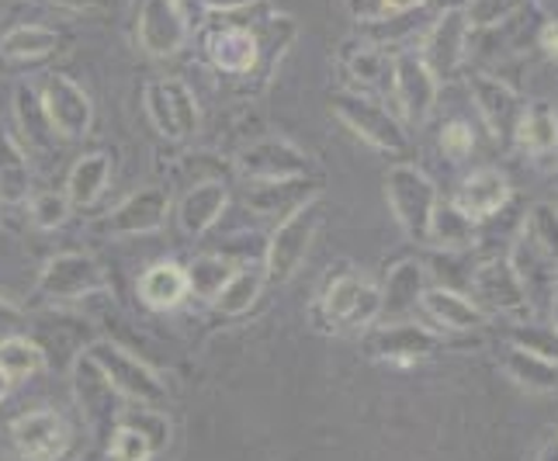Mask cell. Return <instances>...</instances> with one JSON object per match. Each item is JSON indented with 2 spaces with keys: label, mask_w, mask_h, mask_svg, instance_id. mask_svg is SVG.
Segmentation results:
<instances>
[{
  "label": "cell",
  "mask_w": 558,
  "mask_h": 461,
  "mask_svg": "<svg viewBox=\"0 0 558 461\" xmlns=\"http://www.w3.org/2000/svg\"><path fill=\"white\" fill-rule=\"evenodd\" d=\"M98 368L105 372V378L114 386L122 399L136 402V407H149V410H163L167 407V386L163 378L149 368L146 361H140L136 354H129L125 348L111 340H94L84 351Z\"/></svg>",
  "instance_id": "cell-1"
},
{
  "label": "cell",
  "mask_w": 558,
  "mask_h": 461,
  "mask_svg": "<svg viewBox=\"0 0 558 461\" xmlns=\"http://www.w3.org/2000/svg\"><path fill=\"white\" fill-rule=\"evenodd\" d=\"M385 198L402 233L410 240H430V219L437 208V191L430 178L413 163H396L385 178Z\"/></svg>",
  "instance_id": "cell-2"
},
{
  "label": "cell",
  "mask_w": 558,
  "mask_h": 461,
  "mask_svg": "<svg viewBox=\"0 0 558 461\" xmlns=\"http://www.w3.org/2000/svg\"><path fill=\"white\" fill-rule=\"evenodd\" d=\"M319 202H310L299 213H292L288 219L278 222V229L271 233V243H267V257H264V281L284 284L299 271V264L310 254V246L319 233Z\"/></svg>",
  "instance_id": "cell-3"
},
{
  "label": "cell",
  "mask_w": 558,
  "mask_h": 461,
  "mask_svg": "<svg viewBox=\"0 0 558 461\" xmlns=\"http://www.w3.org/2000/svg\"><path fill=\"white\" fill-rule=\"evenodd\" d=\"M73 392H76V407H81L87 430L94 437H111V430L119 427V416H122V396L114 392L105 372L87 354L73 361Z\"/></svg>",
  "instance_id": "cell-4"
},
{
  "label": "cell",
  "mask_w": 558,
  "mask_h": 461,
  "mask_svg": "<svg viewBox=\"0 0 558 461\" xmlns=\"http://www.w3.org/2000/svg\"><path fill=\"white\" fill-rule=\"evenodd\" d=\"M330 108H333L337 119L354 132V136L372 143L375 149H385V153H407L410 149L407 132H402L392 114L381 105H375L372 98H361V94H337V98L330 101Z\"/></svg>",
  "instance_id": "cell-5"
},
{
  "label": "cell",
  "mask_w": 558,
  "mask_h": 461,
  "mask_svg": "<svg viewBox=\"0 0 558 461\" xmlns=\"http://www.w3.org/2000/svg\"><path fill=\"white\" fill-rule=\"evenodd\" d=\"M38 295L43 299H84L108 288L105 267L94 260L90 254H56L46 260L43 275H38Z\"/></svg>",
  "instance_id": "cell-6"
},
{
  "label": "cell",
  "mask_w": 558,
  "mask_h": 461,
  "mask_svg": "<svg viewBox=\"0 0 558 461\" xmlns=\"http://www.w3.org/2000/svg\"><path fill=\"white\" fill-rule=\"evenodd\" d=\"M236 170L250 184H264V181H288V178H305L313 170V160L305 153L288 143V139H257L240 149Z\"/></svg>",
  "instance_id": "cell-7"
},
{
  "label": "cell",
  "mask_w": 558,
  "mask_h": 461,
  "mask_svg": "<svg viewBox=\"0 0 558 461\" xmlns=\"http://www.w3.org/2000/svg\"><path fill=\"white\" fill-rule=\"evenodd\" d=\"M319 310L333 326H361L381 316V292L368 278L343 271L323 288Z\"/></svg>",
  "instance_id": "cell-8"
},
{
  "label": "cell",
  "mask_w": 558,
  "mask_h": 461,
  "mask_svg": "<svg viewBox=\"0 0 558 461\" xmlns=\"http://www.w3.org/2000/svg\"><path fill=\"white\" fill-rule=\"evenodd\" d=\"M43 108L49 114V125L60 139H81L90 132L94 122V105L87 98V90L70 81L63 73H49L43 84Z\"/></svg>",
  "instance_id": "cell-9"
},
{
  "label": "cell",
  "mask_w": 558,
  "mask_h": 461,
  "mask_svg": "<svg viewBox=\"0 0 558 461\" xmlns=\"http://www.w3.org/2000/svg\"><path fill=\"white\" fill-rule=\"evenodd\" d=\"M11 440L25 461H56L70 448V427L52 410H28L11 424Z\"/></svg>",
  "instance_id": "cell-10"
},
{
  "label": "cell",
  "mask_w": 558,
  "mask_h": 461,
  "mask_svg": "<svg viewBox=\"0 0 558 461\" xmlns=\"http://www.w3.org/2000/svg\"><path fill=\"white\" fill-rule=\"evenodd\" d=\"M136 32H140V46L149 56H174L187 43L191 22L178 8V0H143Z\"/></svg>",
  "instance_id": "cell-11"
},
{
  "label": "cell",
  "mask_w": 558,
  "mask_h": 461,
  "mask_svg": "<svg viewBox=\"0 0 558 461\" xmlns=\"http://www.w3.org/2000/svg\"><path fill=\"white\" fill-rule=\"evenodd\" d=\"M170 213V195L163 187H143L136 195H129L114 213L105 219V229L111 236H143L157 233L167 222Z\"/></svg>",
  "instance_id": "cell-12"
},
{
  "label": "cell",
  "mask_w": 558,
  "mask_h": 461,
  "mask_svg": "<svg viewBox=\"0 0 558 461\" xmlns=\"http://www.w3.org/2000/svg\"><path fill=\"white\" fill-rule=\"evenodd\" d=\"M323 184L310 178H288V181H264L246 191V208H254L257 216L288 219L299 208L319 198Z\"/></svg>",
  "instance_id": "cell-13"
},
{
  "label": "cell",
  "mask_w": 558,
  "mask_h": 461,
  "mask_svg": "<svg viewBox=\"0 0 558 461\" xmlns=\"http://www.w3.org/2000/svg\"><path fill=\"white\" fill-rule=\"evenodd\" d=\"M392 94L402 108V114L420 125L423 119L430 114L434 108V94H437V81L430 76V70L423 66L420 56L413 52H402L396 60V81H392Z\"/></svg>",
  "instance_id": "cell-14"
},
{
  "label": "cell",
  "mask_w": 558,
  "mask_h": 461,
  "mask_svg": "<svg viewBox=\"0 0 558 461\" xmlns=\"http://www.w3.org/2000/svg\"><path fill=\"white\" fill-rule=\"evenodd\" d=\"M465 35H469V17L461 11H445V17L434 25L427 38V56H423V66L430 70L434 81L454 76L461 56H465Z\"/></svg>",
  "instance_id": "cell-15"
},
{
  "label": "cell",
  "mask_w": 558,
  "mask_h": 461,
  "mask_svg": "<svg viewBox=\"0 0 558 461\" xmlns=\"http://www.w3.org/2000/svg\"><path fill=\"white\" fill-rule=\"evenodd\" d=\"M208 56L222 73H254L257 70V38L254 28L243 25H219L208 35Z\"/></svg>",
  "instance_id": "cell-16"
},
{
  "label": "cell",
  "mask_w": 558,
  "mask_h": 461,
  "mask_svg": "<svg viewBox=\"0 0 558 461\" xmlns=\"http://www.w3.org/2000/svg\"><path fill=\"white\" fill-rule=\"evenodd\" d=\"M472 90H475V105L483 111L486 125L493 129V136L499 139H513L517 136V122H521V101L513 94L493 81V76H472Z\"/></svg>",
  "instance_id": "cell-17"
},
{
  "label": "cell",
  "mask_w": 558,
  "mask_h": 461,
  "mask_svg": "<svg viewBox=\"0 0 558 461\" xmlns=\"http://www.w3.org/2000/svg\"><path fill=\"white\" fill-rule=\"evenodd\" d=\"M226 202H229V191L222 181H198L178 205L181 229L187 236L208 233V229L219 222V216L226 213Z\"/></svg>",
  "instance_id": "cell-18"
},
{
  "label": "cell",
  "mask_w": 558,
  "mask_h": 461,
  "mask_svg": "<svg viewBox=\"0 0 558 461\" xmlns=\"http://www.w3.org/2000/svg\"><path fill=\"white\" fill-rule=\"evenodd\" d=\"M510 195V187H507V178L499 174V170H478V174H472L465 184L458 187V195H454V208L465 219H486L493 213H499V205L507 202Z\"/></svg>",
  "instance_id": "cell-19"
},
{
  "label": "cell",
  "mask_w": 558,
  "mask_h": 461,
  "mask_svg": "<svg viewBox=\"0 0 558 461\" xmlns=\"http://www.w3.org/2000/svg\"><path fill=\"white\" fill-rule=\"evenodd\" d=\"M437 348V337L430 330H423L416 323H392L381 326V330L372 337V351L378 357H389L399 364H410L416 357H427Z\"/></svg>",
  "instance_id": "cell-20"
},
{
  "label": "cell",
  "mask_w": 558,
  "mask_h": 461,
  "mask_svg": "<svg viewBox=\"0 0 558 461\" xmlns=\"http://www.w3.org/2000/svg\"><path fill=\"white\" fill-rule=\"evenodd\" d=\"M191 295L187 288V271L174 260H160L143 271L140 278V299L149 305V310H174Z\"/></svg>",
  "instance_id": "cell-21"
},
{
  "label": "cell",
  "mask_w": 558,
  "mask_h": 461,
  "mask_svg": "<svg viewBox=\"0 0 558 461\" xmlns=\"http://www.w3.org/2000/svg\"><path fill=\"white\" fill-rule=\"evenodd\" d=\"M111 181V157L108 153H87L73 167L66 178V198L76 208H90L98 205V198L108 191Z\"/></svg>",
  "instance_id": "cell-22"
},
{
  "label": "cell",
  "mask_w": 558,
  "mask_h": 461,
  "mask_svg": "<svg viewBox=\"0 0 558 461\" xmlns=\"http://www.w3.org/2000/svg\"><path fill=\"white\" fill-rule=\"evenodd\" d=\"M420 305L445 330H475V326H483V310L472 305L469 299H461L458 292H451V288H427Z\"/></svg>",
  "instance_id": "cell-23"
},
{
  "label": "cell",
  "mask_w": 558,
  "mask_h": 461,
  "mask_svg": "<svg viewBox=\"0 0 558 461\" xmlns=\"http://www.w3.org/2000/svg\"><path fill=\"white\" fill-rule=\"evenodd\" d=\"M14 119L25 132V153L35 149V153H46L52 143H56V132L49 125V114L43 108V98L28 87V84H17L14 87Z\"/></svg>",
  "instance_id": "cell-24"
},
{
  "label": "cell",
  "mask_w": 558,
  "mask_h": 461,
  "mask_svg": "<svg viewBox=\"0 0 558 461\" xmlns=\"http://www.w3.org/2000/svg\"><path fill=\"white\" fill-rule=\"evenodd\" d=\"M28 153L8 129H0V202L17 205L28 198Z\"/></svg>",
  "instance_id": "cell-25"
},
{
  "label": "cell",
  "mask_w": 558,
  "mask_h": 461,
  "mask_svg": "<svg viewBox=\"0 0 558 461\" xmlns=\"http://www.w3.org/2000/svg\"><path fill=\"white\" fill-rule=\"evenodd\" d=\"M475 292L483 295V302H489L493 310H524V288L517 281L510 264H486L478 267V275L472 278Z\"/></svg>",
  "instance_id": "cell-26"
},
{
  "label": "cell",
  "mask_w": 558,
  "mask_h": 461,
  "mask_svg": "<svg viewBox=\"0 0 558 461\" xmlns=\"http://www.w3.org/2000/svg\"><path fill=\"white\" fill-rule=\"evenodd\" d=\"M420 299H423V267L407 260L389 275V281H385L381 313L392 316V319H402V316H410L416 310Z\"/></svg>",
  "instance_id": "cell-27"
},
{
  "label": "cell",
  "mask_w": 558,
  "mask_h": 461,
  "mask_svg": "<svg viewBox=\"0 0 558 461\" xmlns=\"http://www.w3.org/2000/svg\"><path fill=\"white\" fill-rule=\"evenodd\" d=\"M0 372L11 381H28L46 372V351L25 333H14L0 340Z\"/></svg>",
  "instance_id": "cell-28"
},
{
  "label": "cell",
  "mask_w": 558,
  "mask_h": 461,
  "mask_svg": "<svg viewBox=\"0 0 558 461\" xmlns=\"http://www.w3.org/2000/svg\"><path fill=\"white\" fill-rule=\"evenodd\" d=\"M260 288H264V267H243V271H233V278L222 284V292L211 299V305L222 316H243L254 310Z\"/></svg>",
  "instance_id": "cell-29"
},
{
  "label": "cell",
  "mask_w": 558,
  "mask_h": 461,
  "mask_svg": "<svg viewBox=\"0 0 558 461\" xmlns=\"http://www.w3.org/2000/svg\"><path fill=\"white\" fill-rule=\"evenodd\" d=\"M348 73L368 90H392L396 81V60L378 46H361L348 56Z\"/></svg>",
  "instance_id": "cell-30"
},
{
  "label": "cell",
  "mask_w": 558,
  "mask_h": 461,
  "mask_svg": "<svg viewBox=\"0 0 558 461\" xmlns=\"http://www.w3.org/2000/svg\"><path fill=\"white\" fill-rule=\"evenodd\" d=\"M517 139L531 153H551L558 146V119L545 101H534L521 111L517 122Z\"/></svg>",
  "instance_id": "cell-31"
},
{
  "label": "cell",
  "mask_w": 558,
  "mask_h": 461,
  "mask_svg": "<svg viewBox=\"0 0 558 461\" xmlns=\"http://www.w3.org/2000/svg\"><path fill=\"white\" fill-rule=\"evenodd\" d=\"M56 46H60V35L43 25H17L0 38V52L8 60H43V56L56 52Z\"/></svg>",
  "instance_id": "cell-32"
},
{
  "label": "cell",
  "mask_w": 558,
  "mask_h": 461,
  "mask_svg": "<svg viewBox=\"0 0 558 461\" xmlns=\"http://www.w3.org/2000/svg\"><path fill=\"white\" fill-rule=\"evenodd\" d=\"M295 22L288 14H275V17H267L264 25H257L254 28V38H257V52H260V60H257V66L264 70V73H271L275 70V63L284 56V49H288V43L295 38Z\"/></svg>",
  "instance_id": "cell-33"
},
{
  "label": "cell",
  "mask_w": 558,
  "mask_h": 461,
  "mask_svg": "<svg viewBox=\"0 0 558 461\" xmlns=\"http://www.w3.org/2000/svg\"><path fill=\"white\" fill-rule=\"evenodd\" d=\"M507 372L521 381V386L527 389H558V364L545 361V357H537L531 351H521V348H513L507 354Z\"/></svg>",
  "instance_id": "cell-34"
},
{
  "label": "cell",
  "mask_w": 558,
  "mask_h": 461,
  "mask_svg": "<svg viewBox=\"0 0 558 461\" xmlns=\"http://www.w3.org/2000/svg\"><path fill=\"white\" fill-rule=\"evenodd\" d=\"M430 240L445 243L451 250H461V246L475 243V222L461 216L454 205H445V208L437 205L434 219H430Z\"/></svg>",
  "instance_id": "cell-35"
},
{
  "label": "cell",
  "mask_w": 558,
  "mask_h": 461,
  "mask_svg": "<svg viewBox=\"0 0 558 461\" xmlns=\"http://www.w3.org/2000/svg\"><path fill=\"white\" fill-rule=\"evenodd\" d=\"M119 424H125V427H132V430H140V434L149 440L153 454L167 451V445H170V420H167V413H163V410L129 407V410H122Z\"/></svg>",
  "instance_id": "cell-36"
},
{
  "label": "cell",
  "mask_w": 558,
  "mask_h": 461,
  "mask_svg": "<svg viewBox=\"0 0 558 461\" xmlns=\"http://www.w3.org/2000/svg\"><path fill=\"white\" fill-rule=\"evenodd\" d=\"M187 271V288L202 299H216L222 292V284L233 278V267H229L222 257H198Z\"/></svg>",
  "instance_id": "cell-37"
},
{
  "label": "cell",
  "mask_w": 558,
  "mask_h": 461,
  "mask_svg": "<svg viewBox=\"0 0 558 461\" xmlns=\"http://www.w3.org/2000/svg\"><path fill=\"white\" fill-rule=\"evenodd\" d=\"M163 90H167V98H170V108H174L181 139H187L191 132H198V101H195V94H191V87L184 81H174V76H167Z\"/></svg>",
  "instance_id": "cell-38"
},
{
  "label": "cell",
  "mask_w": 558,
  "mask_h": 461,
  "mask_svg": "<svg viewBox=\"0 0 558 461\" xmlns=\"http://www.w3.org/2000/svg\"><path fill=\"white\" fill-rule=\"evenodd\" d=\"M146 114H149L153 129H157L163 139H181V129H178L174 108H170V98L163 90V81H153L146 87Z\"/></svg>",
  "instance_id": "cell-39"
},
{
  "label": "cell",
  "mask_w": 558,
  "mask_h": 461,
  "mask_svg": "<svg viewBox=\"0 0 558 461\" xmlns=\"http://www.w3.org/2000/svg\"><path fill=\"white\" fill-rule=\"evenodd\" d=\"M416 8H420V0H348V14L364 25L389 22V17L416 11Z\"/></svg>",
  "instance_id": "cell-40"
},
{
  "label": "cell",
  "mask_w": 558,
  "mask_h": 461,
  "mask_svg": "<svg viewBox=\"0 0 558 461\" xmlns=\"http://www.w3.org/2000/svg\"><path fill=\"white\" fill-rule=\"evenodd\" d=\"M108 454L114 461H149V458H157V454H153V448H149V440L140 430L125 427V424H119V427L111 430Z\"/></svg>",
  "instance_id": "cell-41"
},
{
  "label": "cell",
  "mask_w": 558,
  "mask_h": 461,
  "mask_svg": "<svg viewBox=\"0 0 558 461\" xmlns=\"http://www.w3.org/2000/svg\"><path fill=\"white\" fill-rule=\"evenodd\" d=\"M70 216V198L63 191H38L32 198V222L38 229H60Z\"/></svg>",
  "instance_id": "cell-42"
},
{
  "label": "cell",
  "mask_w": 558,
  "mask_h": 461,
  "mask_svg": "<svg viewBox=\"0 0 558 461\" xmlns=\"http://www.w3.org/2000/svg\"><path fill=\"white\" fill-rule=\"evenodd\" d=\"M527 240L542 246L551 260H558V216L551 205H537L527 219Z\"/></svg>",
  "instance_id": "cell-43"
},
{
  "label": "cell",
  "mask_w": 558,
  "mask_h": 461,
  "mask_svg": "<svg viewBox=\"0 0 558 461\" xmlns=\"http://www.w3.org/2000/svg\"><path fill=\"white\" fill-rule=\"evenodd\" d=\"M513 337L521 343V351H531L537 357L558 364V333L555 330H517Z\"/></svg>",
  "instance_id": "cell-44"
},
{
  "label": "cell",
  "mask_w": 558,
  "mask_h": 461,
  "mask_svg": "<svg viewBox=\"0 0 558 461\" xmlns=\"http://www.w3.org/2000/svg\"><path fill=\"white\" fill-rule=\"evenodd\" d=\"M521 0H469V22L472 25H493L507 11H513Z\"/></svg>",
  "instance_id": "cell-45"
},
{
  "label": "cell",
  "mask_w": 558,
  "mask_h": 461,
  "mask_svg": "<svg viewBox=\"0 0 558 461\" xmlns=\"http://www.w3.org/2000/svg\"><path fill=\"white\" fill-rule=\"evenodd\" d=\"M440 149H445V157H451V160L469 157V149H472V132H469V125L451 122L445 132H440Z\"/></svg>",
  "instance_id": "cell-46"
},
{
  "label": "cell",
  "mask_w": 558,
  "mask_h": 461,
  "mask_svg": "<svg viewBox=\"0 0 558 461\" xmlns=\"http://www.w3.org/2000/svg\"><path fill=\"white\" fill-rule=\"evenodd\" d=\"M25 330V313L11 299H0V340Z\"/></svg>",
  "instance_id": "cell-47"
},
{
  "label": "cell",
  "mask_w": 558,
  "mask_h": 461,
  "mask_svg": "<svg viewBox=\"0 0 558 461\" xmlns=\"http://www.w3.org/2000/svg\"><path fill=\"white\" fill-rule=\"evenodd\" d=\"M202 4H205V11H222V14H229V11H240L246 4H254V0H202Z\"/></svg>",
  "instance_id": "cell-48"
},
{
  "label": "cell",
  "mask_w": 558,
  "mask_h": 461,
  "mask_svg": "<svg viewBox=\"0 0 558 461\" xmlns=\"http://www.w3.org/2000/svg\"><path fill=\"white\" fill-rule=\"evenodd\" d=\"M52 4L73 8V11H98V8H108L111 0H52Z\"/></svg>",
  "instance_id": "cell-49"
},
{
  "label": "cell",
  "mask_w": 558,
  "mask_h": 461,
  "mask_svg": "<svg viewBox=\"0 0 558 461\" xmlns=\"http://www.w3.org/2000/svg\"><path fill=\"white\" fill-rule=\"evenodd\" d=\"M542 46H545L551 56H558V22L545 25V32H542Z\"/></svg>",
  "instance_id": "cell-50"
},
{
  "label": "cell",
  "mask_w": 558,
  "mask_h": 461,
  "mask_svg": "<svg viewBox=\"0 0 558 461\" xmlns=\"http://www.w3.org/2000/svg\"><path fill=\"white\" fill-rule=\"evenodd\" d=\"M178 8L187 14V22H198V14L205 11V4H202V0H178Z\"/></svg>",
  "instance_id": "cell-51"
},
{
  "label": "cell",
  "mask_w": 558,
  "mask_h": 461,
  "mask_svg": "<svg viewBox=\"0 0 558 461\" xmlns=\"http://www.w3.org/2000/svg\"><path fill=\"white\" fill-rule=\"evenodd\" d=\"M542 461H558V440H551V445H545Z\"/></svg>",
  "instance_id": "cell-52"
},
{
  "label": "cell",
  "mask_w": 558,
  "mask_h": 461,
  "mask_svg": "<svg viewBox=\"0 0 558 461\" xmlns=\"http://www.w3.org/2000/svg\"><path fill=\"white\" fill-rule=\"evenodd\" d=\"M11 386H14V381L4 375V372H0V402H4L8 399V392H11Z\"/></svg>",
  "instance_id": "cell-53"
},
{
  "label": "cell",
  "mask_w": 558,
  "mask_h": 461,
  "mask_svg": "<svg viewBox=\"0 0 558 461\" xmlns=\"http://www.w3.org/2000/svg\"><path fill=\"white\" fill-rule=\"evenodd\" d=\"M551 313H555V326H558V284H555V295H551Z\"/></svg>",
  "instance_id": "cell-54"
}]
</instances>
